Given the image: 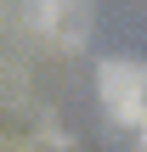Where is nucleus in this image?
Segmentation results:
<instances>
[{"instance_id": "nucleus-1", "label": "nucleus", "mask_w": 147, "mask_h": 152, "mask_svg": "<svg viewBox=\"0 0 147 152\" xmlns=\"http://www.w3.org/2000/svg\"><path fill=\"white\" fill-rule=\"evenodd\" d=\"M102 90H108L119 118H147V68H136V62L102 68Z\"/></svg>"}]
</instances>
